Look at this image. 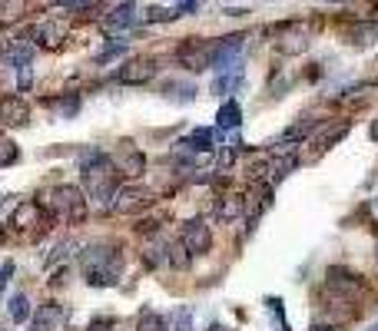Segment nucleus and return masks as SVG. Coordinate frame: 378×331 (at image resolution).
<instances>
[{
  "mask_svg": "<svg viewBox=\"0 0 378 331\" xmlns=\"http://www.w3.org/2000/svg\"><path fill=\"white\" fill-rule=\"evenodd\" d=\"M368 212H372V219L378 222V199H372V203H368Z\"/></svg>",
  "mask_w": 378,
  "mask_h": 331,
  "instance_id": "39",
  "label": "nucleus"
},
{
  "mask_svg": "<svg viewBox=\"0 0 378 331\" xmlns=\"http://www.w3.org/2000/svg\"><path fill=\"white\" fill-rule=\"evenodd\" d=\"M179 146L192 152H212V129H192L186 139H179Z\"/></svg>",
  "mask_w": 378,
  "mask_h": 331,
  "instance_id": "18",
  "label": "nucleus"
},
{
  "mask_svg": "<svg viewBox=\"0 0 378 331\" xmlns=\"http://www.w3.org/2000/svg\"><path fill=\"white\" fill-rule=\"evenodd\" d=\"M80 172H83V183H87L93 199L110 203L116 196V189H120V169H116V163L107 152H87L83 163H80Z\"/></svg>",
  "mask_w": 378,
  "mask_h": 331,
  "instance_id": "2",
  "label": "nucleus"
},
{
  "mask_svg": "<svg viewBox=\"0 0 378 331\" xmlns=\"http://www.w3.org/2000/svg\"><path fill=\"white\" fill-rule=\"evenodd\" d=\"M243 209H246V199H243L239 192H229V196L219 199V219H223V222H236L239 216H243Z\"/></svg>",
  "mask_w": 378,
  "mask_h": 331,
  "instance_id": "17",
  "label": "nucleus"
},
{
  "mask_svg": "<svg viewBox=\"0 0 378 331\" xmlns=\"http://www.w3.org/2000/svg\"><path fill=\"white\" fill-rule=\"evenodd\" d=\"M133 23H136V10H133V3L126 0V3L113 7V14H110V17L100 20V30H103V34H110V37H116V34L130 30Z\"/></svg>",
  "mask_w": 378,
  "mask_h": 331,
  "instance_id": "11",
  "label": "nucleus"
},
{
  "mask_svg": "<svg viewBox=\"0 0 378 331\" xmlns=\"http://www.w3.org/2000/svg\"><path fill=\"white\" fill-rule=\"evenodd\" d=\"M50 106H57L60 113H63V116H74L76 110H80V96H63V100H50Z\"/></svg>",
  "mask_w": 378,
  "mask_h": 331,
  "instance_id": "33",
  "label": "nucleus"
},
{
  "mask_svg": "<svg viewBox=\"0 0 378 331\" xmlns=\"http://www.w3.org/2000/svg\"><path fill=\"white\" fill-rule=\"evenodd\" d=\"M375 258H378V242H375Z\"/></svg>",
  "mask_w": 378,
  "mask_h": 331,
  "instance_id": "42",
  "label": "nucleus"
},
{
  "mask_svg": "<svg viewBox=\"0 0 378 331\" xmlns=\"http://www.w3.org/2000/svg\"><path fill=\"white\" fill-rule=\"evenodd\" d=\"M10 275H14V262H3V269H0V292H3V285H7Z\"/></svg>",
  "mask_w": 378,
  "mask_h": 331,
  "instance_id": "37",
  "label": "nucleus"
},
{
  "mask_svg": "<svg viewBox=\"0 0 378 331\" xmlns=\"http://www.w3.org/2000/svg\"><path fill=\"white\" fill-rule=\"evenodd\" d=\"M345 133H348V123H339V126H325V133H322L319 139H315V146H319V149L335 146V143H339Z\"/></svg>",
  "mask_w": 378,
  "mask_h": 331,
  "instance_id": "26",
  "label": "nucleus"
},
{
  "mask_svg": "<svg viewBox=\"0 0 378 331\" xmlns=\"http://www.w3.org/2000/svg\"><path fill=\"white\" fill-rule=\"evenodd\" d=\"M166 249H170V245H166V242H153L150 249H146V252H143V262H146V265H150V269H159V265H163V262H166Z\"/></svg>",
  "mask_w": 378,
  "mask_h": 331,
  "instance_id": "29",
  "label": "nucleus"
},
{
  "mask_svg": "<svg viewBox=\"0 0 378 331\" xmlns=\"http://www.w3.org/2000/svg\"><path fill=\"white\" fill-rule=\"evenodd\" d=\"M209 56H212V43H199V37H186L176 47V63L186 67L189 73L209 70Z\"/></svg>",
  "mask_w": 378,
  "mask_h": 331,
  "instance_id": "6",
  "label": "nucleus"
},
{
  "mask_svg": "<svg viewBox=\"0 0 378 331\" xmlns=\"http://www.w3.org/2000/svg\"><path fill=\"white\" fill-rule=\"evenodd\" d=\"M136 331H166V321H163V315H159V312L143 308L140 318H136Z\"/></svg>",
  "mask_w": 378,
  "mask_h": 331,
  "instance_id": "22",
  "label": "nucleus"
},
{
  "mask_svg": "<svg viewBox=\"0 0 378 331\" xmlns=\"http://www.w3.org/2000/svg\"><path fill=\"white\" fill-rule=\"evenodd\" d=\"M7 199H10V196H0V205H3V203H7Z\"/></svg>",
  "mask_w": 378,
  "mask_h": 331,
  "instance_id": "41",
  "label": "nucleus"
},
{
  "mask_svg": "<svg viewBox=\"0 0 378 331\" xmlns=\"http://www.w3.org/2000/svg\"><path fill=\"white\" fill-rule=\"evenodd\" d=\"M60 321V308L57 305H43L37 312V318H34V325H30V331H54Z\"/></svg>",
  "mask_w": 378,
  "mask_h": 331,
  "instance_id": "21",
  "label": "nucleus"
},
{
  "mask_svg": "<svg viewBox=\"0 0 378 331\" xmlns=\"http://www.w3.org/2000/svg\"><path fill=\"white\" fill-rule=\"evenodd\" d=\"M183 17L179 7H150L146 10V23H173V20Z\"/></svg>",
  "mask_w": 378,
  "mask_h": 331,
  "instance_id": "23",
  "label": "nucleus"
},
{
  "mask_svg": "<svg viewBox=\"0 0 378 331\" xmlns=\"http://www.w3.org/2000/svg\"><path fill=\"white\" fill-rule=\"evenodd\" d=\"M179 242L186 245V252L192 258L206 255L209 249H212V232H209L206 219H189L186 225H183V232H179Z\"/></svg>",
  "mask_w": 378,
  "mask_h": 331,
  "instance_id": "7",
  "label": "nucleus"
},
{
  "mask_svg": "<svg viewBox=\"0 0 378 331\" xmlns=\"http://www.w3.org/2000/svg\"><path fill=\"white\" fill-rule=\"evenodd\" d=\"M329 3H342V0H329Z\"/></svg>",
  "mask_w": 378,
  "mask_h": 331,
  "instance_id": "43",
  "label": "nucleus"
},
{
  "mask_svg": "<svg viewBox=\"0 0 378 331\" xmlns=\"http://www.w3.org/2000/svg\"><path fill=\"white\" fill-rule=\"evenodd\" d=\"M17 70V90L27 93L30 87H34V67L30 63H20V67H14Z\"/></svg>",
  "mask_w": 378,
  "mask_h": 331,
  "instance_id": "32",
  "label": "nucleus"
},
{
  "mask_svg": "<svg viewBox=\"0 0 378 331\" xmlns=\"http://www.w3.org/2000/svg\"><path fill=\"white\" fill-rule=\"evenodd\" d=\"M368 331H378V325H375V328H368Z\"/></svg>",
  "mask_w": 378,
  "mask_h": 331,
  "instance_id": "44",
  "label": "nucleus"
},
{
  "mask_svg": "<svg viewBox=\"0 0 378 331\" xmlns=\"http://www.w3.org/2000/svg\"><path fill=\"white\" fill-rule=\"evenodd\" d=\"M243 43H246V34H229V37L216 40L212 43V56H209V70H216V73H223V70H236V67H243Z\"/></svg>",
  "mask_w": 378,
  "mask_h": 331,
  "instance_id": "3",
  "label": "nucleus"
},
{
  "mask_svg": "<svg viewBox=\"0 0 378 331\" xmlns=\"http://www.w3.org/2000/svg\"><path fill=\"white\" fill-rule=\"evenodd\" d=\"M67 40V23L63 20H43L37 30H34V43L43 50H60Z\"/></svg>",
  "mask_w": 378,
  "mask_h": 331,
  "instance_id": "9",
  "label": "nucleus"
},
{
  "mask_svg": "<svg viewBox=\"0 0 378 331\" xmlns=\"http://www.w3.org/2000/svg\"><path fill=\"white\" fill-rule=\"evenodd\" d=\"M216 123H219V129H236L239 126V123H243V110H239V103H236V100L223 103V106H219V116H216Z\"/></svg>",
  "mask_w": 378,
  "mask_h": 331,
  "instance_id": "19",
  "label": "nucleus"
},
{
  "mask_svg": "<svg viewBox=\"0 0 378 331\" xmlns=\"http://www.w3.org/2000/svg\"><path fill=\"white\" fill-rule=\"evenodd\" d=\"M345 40H348V47H372L378 40V20L355 17L352 27H345Z\"/></svg>",
  "mask_w": 378,
  "mask_h": 331,
  "instance_id": "14",
  "label": "nucleus"
},
{
  "mask_svg": "<svg viewBox=\"0 0 378 331\" xmlns=\"http://www.w3.org/2000/svg\"><path fill=\"white\" fill-rule=\"evenodd\" d=\"M325 285L335 295H359L362 292V278L348 269H329L325 272Z\"/></svg>",
  "mask_w": 378,
  "mask_h": 331,
  "instance_id": "13",
  "label": "nucleus"
},
{
  "mask_svg": "<svg viewBox=\"0 0 378 331\" xmlns=\"http://www.w3.org/2000/svg\"><path fill=\"white\" fill-rule=\"evenodd\" d=\"M176 331H192V305H183L176 312Z\"/></svg>",
  "mask_w": 378,
  "mask_h": 331,
  "instance_id": "34",
  "label": "nucleus"
},
{
  "mask_svg": "<svg viewBox=\"0 0 378 331\" xmlns=\"http://www.w3.org/2000/svg\"><path fill=\"white\" fill-rule=\"evenodd\" d=\"M50 209L70 222L87 219V199H83V192H80L76 185H57V189L50 192Z\"/></svg>",
  "mask_w": 378,
  "mask_h": 331,
  "instance_id": "4",
  "label": "nucleus"
},
{
  "mask_svg": "<svg viewBox=\"0 0 378 331\" xmlns=\"http://www.w3.org/2000/svg\"><path fill=\"white\" fill-rule=\"evenodd\" d=\"M80 265H83L87 285H93V288H110V285H116V278L123 275V252H116L110 242L87 245L83 255H80Z\"/></svg>",
  "mask_w": 378,
  "mask_h": 331,
  "instance_id": "1",
  "label": "nucleus"
},
{
  "mask_svg": "<svg viewBox=\"0 0 378 331\" xmlns=\"http://www.w3.org/2000/svg\"><path fill=\"white\" fill-rule=\"evenodd\" d=\"M34 225H43V205L34 203V199H27V203H20L14 209V216H10V229L14 232H23V229H34ZM47 229V225H43Z\"/></svg>",
  "mask_w": 378,
  "mask_h": 331,
  "instance_id": "10",
  "label": "nucleus"
},
{
  "mask_svg": "<svg viewBox=\"0 0 378 331\" xmlns=\"http://www.w3.org/2000/svg\"><path fill=\"white\" fill-rule=\"evenodd\" d=\"M113 325H116L113 318H96L93 325H90V331H110V328H113Z\"/></svg>",
  "mask_w": 378,
  "mask_h": 331,
  "instance_id": "36",
  "label": "nucleus"
},
{
  "mask_svg": "<svg viewBox=\"0 0 378 331\" xmlns=\"http://www.w3.org/2000/svg\"><path fill=\"white\" fill-rule=\"evenodd\" d=\"M153 196L143 185H126V189H116L113 196V212H140V209H150Z\"/></svg>",
  "mask_w": 378,
  "mask_h": 331,
  "instance_id": "8",
  "label": "nucleus"
},
{
  "mask_svg": "<svg viewBox=\"0 0 378 331\" xmlns=\"http://www.w3.org/2000/svg\"><path fill=\"white\" fill-rule=\"evenodd\" d=\"M123 56H126V40H116V43H110L107 50H100V54H96V67H107V63L123 60Z\"/></svg>",
  "mask_w": 378,
  "mask_h": 331,
  "instance_id": "25",
  "label": "nucleus"
},
{
  "mask_svg": "<svg viewBox=\"0 0 378 331\" xmlns=\"http://www.w3.org/2000/svg\"><path fill=\"white\" fill-rule=\"evenodd\" d=\"M116 169H120V176H126V179H143V176H146V156H143L140 149H126V152L120 156Z\"/></svg>",
  "mask_w": 378,
  "mask_h": 331,
  "instance_id": "15",
  "label": "nucleus"
},
{
  "mask_svg": "<svg viewBox=\"0 0 378 331\" xmlns=\"http://www.w3.org/2000/svg\"><path fill=\"white\" fill-rule=\"evenodd\" d=\"M163 93H166L170 100H179V103H192V100H196V87H192V83H166Z\"/></svg>",
  "mask_w": 378,
  "mask_h": 331,
  "instance_id": "24",
  "label": "nucleus"
},
{
  "mask_svg": "<svg viewBox=\"0 0 378 331\" xmlns=\"http://www.w3.org/2000/svg\"><path fill=\"white\" fill-rule=\"evenodd\" d=\"M0 123L3 126H27L30 123V106L20 96H3L0 100Z\"/></svg>",
  "mask_w": 378,
  "mask_h": 331,
  "instance_id": "12",
  "label": "nucleus"
},
{
  "mask_svg": "<svg viewBox=\"0 0 378 331\" xmlns=\"http://www.w3.org/2000/svg\"><path fill=\"white\" fill-rule=\"evenodd\" d=\"M7 315H10V321H14V325H23V321L30 318V298L17 292L10 301H7Z\"/></svg>",
  "mask_w": 378,
  "mask_h": 331,
  "instance_id": "20",
  "label": "nucleus"
},
{
  "mask_svg": "<svg viewBox=\"0 0 378 331\" xmlns=\"http://www.w3.org/2000/svg\"><path fill=\"white\" fill-rule=\"evenodd\" d=\"M296 163H299V159H296V152H285V159H279V163L272 166V183H282L285 176L296 169Z\"/></svg>",
  "mask_w": 378,
  "mask_h": 331,
  "instance_id": "30",
  "label": "nucleus"
},
{
  "mask_svg": "<svg viewBox=\"0 0 378 331\" xmlns=\"http://www.w3.org/2000/svg\"><path fill=\"white\" fill-rule=\"evenodd\" d=\"M309 331H335V328H332V325H312Z\"/></svg>",
  "mask_w": 378,
  "mask_h": 331,
  "instance_id": "40",
  "label": "nucleus"
},
{
  "mask_svg": "<svg viewBox=\"0 0 378 331\" xmlns=\"http://www.w3.org/2000/svg\"><path fill=\"white\" fill-rule=\"evenodd\" d=\"M236 156H239V146H226L223 152H219V166H223V169H232Z\"/></svg>",
  "mask_w": 378,
  "mask_h": 331,
  "instance_id": "35",
  "label": "nucleus"
},
{
  "mask_svg": "<svg viewBox=\"0 0 378 331\" xmlns=\"http://www.w3.org/2000/svg\"><path fill=\"white\" fill-rule=\"evenodd\" d=\"M153 76H156V60L153 56H130L126 63H120L113 80L123 83V87H146Z\"/></svg>",
  "mask_w": 378,
  "mask_h": 331,
  "instance_id": "5",
  "label": "nucleus"
},
{
  "mask_svg": "<svg viewBox=\"0 0 378 331\" xmlns=\"http://www.w3.org/2000/svg\"><path fill=\"white\" fill-rule=\"evenodd\" d=\"M243 83H246L243 67H236V70H223V73L212 80V93H216V96H229V93L243 90Z\"/></svg>",
  "mask_w": 378,
  "mask_h": 331,
  "instance_id": "16",
  "label": "nucleus"
},
{
  "mask_svg": "<svg viewBox=\"0 0 378 331\" xmlns=\"http://www.w3.org/2000/svg\"><path fill=\"white\" fill-rule=\"evenodd\" d=\"M189 252H186V245H183V242H179V245H176V242H170V249H166V262H170L173 269H186L189 265Z\"/></svg>",
  "mask_w": 378,
  "mask_h": 331,
  "instance_id": "28",
  "label": "nucleus"
},
{
  "mask_svg": "<svg viewBox=\"0 0 378 331\" xmlns=\"http://www.w3.org/2000/svg\"><path fill=\"white\" fill-rule=\"evenodd\" d=\"M17 159H20V149L0 133V169H3V166H14Z\"/></svg>",
  "mask_w": 378,
  "mask_h": 331,
  "instance_id": "31",
  "label": "nucleus"
},
{
  "mask_svg": "<svg viewBox=\"0 0 378 331\" xmlns=\"http://www.w3.org/2000/svg\"><path fill=\"white\" fill-rule=\"evenodd\" d=\"M27 14V0H0V20H20Z\"/></svg>",
  "mask_w": 378,
  "mask_h": 331,
  "instance_id": "27",
  "label": "nucleus"
},
{
  "mask_svg": "<svg viewBox=\"0 0 378 331\" xmlns=\"http://www.w3.org/2000/svg\"><path fill=\"white\" fill-rule=\"evenodd\" d=\"M368 136H372V143H378V119H372V126H368Z\"/></svg>",
  "mask_w": 378,
  "mask_h": 331,
  "instance_id": "38",
  "label": "nucleus"
}]
</instances>
